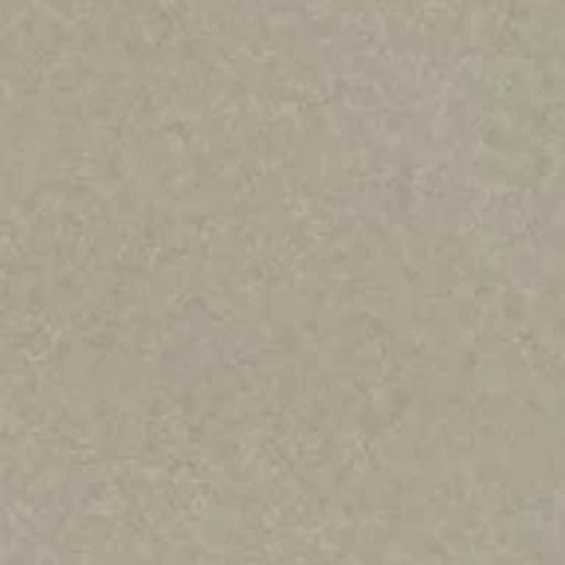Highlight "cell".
Returning a JSON list of instances; mask_svg holds the SVG:
<instances>
[]
</instances>
